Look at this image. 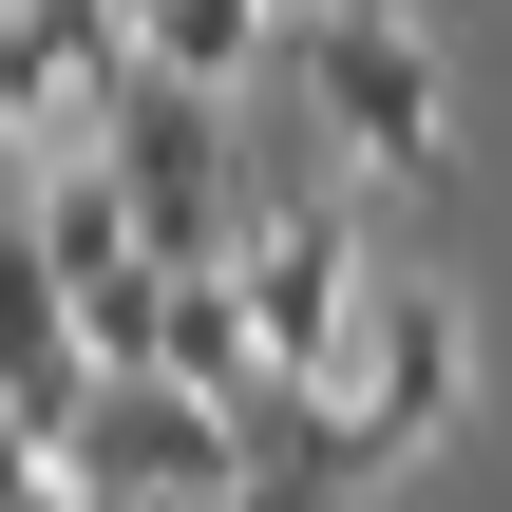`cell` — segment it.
I'll use <instances>...</instances> for the list:
<instances>
[{
    "instance_id": "6da1fadb",
    "label": "cell",
    "mask_w": 512,
    "mask_h": 512,
    "mask_svg": "<svg viewBox=\"0 0 512 512\" xmlns=\"http://www.w3.org/2000/svg\"><path fill=\"white\" fill-rule=\"evenodd\" d=\"M95 152H114L133 228H152L171 266H228V247H247V133H228V76L133 57V76H114V114H95Z\"/></svg>"
},
{
    "instance_id": "7a4b0ae2",
    "label": "cell",
    "mask_w": 512,
    "mask_h": 512,
    "mask_svg": "<svg viewBox=\"0 0 512 512\" xmlns=\"http://www.w3.org/2000/svg\"><path fill=\"white\" fill-rule=\"evenodd\" d=\"M285 57H304V114H323V152H342V171L418 190V171L456 152V95H437V38H418L399 0H323V19H285Z\"/></svg>"
},
{
    "instance_id": "3957f363",
    "label": "cell",
    "mask_w": 512,
    "mask_h": 512,
    "mask_svg": "<svg viewBox=\"0 0 512 512\" xmlns=\"http://www.w3.org/2000/svg\"><path fill=\"white\" fill-rule=\"evenodd\" d=\"M247 323H266V361L285 380H342V342H361V304H380V266H361V209L323 190V171H247Z\"/></svg>"
},
{
    "instance_id": "277c9868",
    "label": "cell",
    "mask_w": 512,
    "mask_h": 512,
    "mask_svg": "<svg viewBox=\"0 0 512 512\" xmlns=\"http://www.w3.org/2000/svg\"><path fill=\"white\" fill-rule=\"evenodd\" d=\"M57 494H95V512L247 494V418H228L209 380H171V361H114V380L76 399V437H57Z\"/></svg>"
},
{
    "instance_id": "5b68a950",
    "label": "cell",
    "mask_w": 512,
    "mask_h": 512,
    "mask_svg": "<svg viewBox=\"0 0 512 512\" xmlns=\"http://www.w3.org/2000/svg\"><path fill=\"white\" fill-rule=\"evenodd\" d=\"M456 399H475V323H456L437 285H380V304H361V342H342V380H323L342 456H361V475H399V456H437V437H456Z\"/></svg>"
},
{
    "instance_id": "8992f818",
    "label": "cell",
    "mask_w": 512,
    "mask_h": 512,
    "mask_svg": "<svg viewBox=\"0 0 512 512\" xmlns=\"http://www.w3.org/2000/svg\"><path fill=\"white\" fill-rule=\"evenodd\" d=\"M133 76V0H0V152L95 133Z\"/></svg>"
},
{
    "instance_id": "52a82bcc",
    "label": "cell",
    "mask_w": 512,
    "mask_h": 512,
    "mask_svg": "<svg viewBox=\"0 0 512 512\" xmlns=\"http://www.w3.org/2000/svg\"><path fill=\"white\" fill-rule=\"evenodd\" d=\"M57 342H95V323H76V266L38 247V209H19V171H0V380L57 361Z\"/></svg>"
},
{
    "instance_id": "ba28073f",
    "label": "cell",
    "mask_w": 512,
    "mask_h": 512,
    "mask_svg": "<svg viewBox=\"0 0 512 512\" xmlns=\"http://www.w3.org/2000/svg\"><path fill=\"white\" fill-rule=\"evenodd\" d=\"M285 38V0H133V57H171V76H247Z\"/></svg>"
},
{
    "instance_id": "9c48e42d",
    "label": "cell",
    "mask_w": 512,
    "mask_h": 512,
    "mask_svg": "<svg viewBox=\"0 0 512 512\" xmlns=\"http://www.w3.org/2000/svg\"><path fill=\"white\" fill-rule=\"evenodd\" d=\"M19 494H57V456H38V418L0 399V512H19Z\"/></svg>"
},
{
    "instance_id": "30bf717a",
    "label": "cell",
    "mask_w": 512,
    "mask_h": 512,
    "mask_svg": "<svg viewBox=\"0 0 512 512\" xmlns=\"http://www.w3.org/2000/svg\"><path fill=\"white\" fill-rule=\"evenodd\" d=\"M285 19H323V0H285Z\"/></svg>"
}]
</instances>
